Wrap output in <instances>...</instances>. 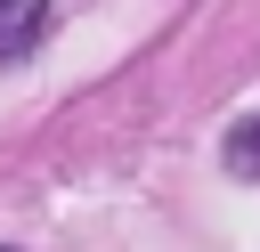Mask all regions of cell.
Wrapping results in <instances>:
<instances>
[{"instance_id": "obj_1", "label": "cell", "mask_w": 260, "mask_h": 252, "mask_svg": "<svg viewBox=\"0 0 260 252\" xmlns=\"http://www.w3.org/2000/svg\"><path fill=\"white\" fill-rule=\"evenodd\" d=\"M49 33V0H0V57H24Z\"/></svg>"}, {"instance_id": "obj_2", "label": "cell", "mask_w": 260, "mask_h": 252, "mask_svg": "<svg viewBox=\"0 0 260 252\" xmlns=\"http://www.w3.org/2000/svg\"><path fill=\"white\" fill-rule=\"evenodd\" d=\"M219 154H228V171H236V179H260V114H252V122H236Z\"/></svg>"}, {"instance_id": "obj_3", "label": "cell", "mask_w": 260, "mask_h": 252, "mask_svg": "<svg viewBox=\"0 0 260 252\" xmlns=\"http://www.w3.org/2000/svg\"><path fill=\"white\" fill-rule=\"evenodd\" d=\"M0 252H16V244H0Z\"/></svg>"}]
</instances>
